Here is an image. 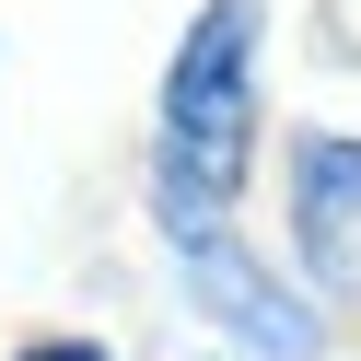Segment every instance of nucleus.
<instances>
[{"label":"nucleus","mask_w":361,"mask_h":361,"mask_svg":"<svg viewBox=\"0 0 361 361\" xmlns=\"http://www.w3.org/2000/svg\"><path fill=\"white\" fill-rule=\"evenodd\" d=\"M257 0H210L164 71V221H210L245 187V140H257Z\"/></svg>","instance_id":"f257e3e1"},{"label":"nucleus","mask_w":361,"mask_h":361,"mask_svg":"<svg viewBox=\"0 0 361 361\" xmlns=\"http://www.w3.org/2000/svg\"><path fill=\"white\" fill-rule=\"evenodd\" d=\"M175 291H187L221 338H245L257 361H314L326 350V314H314L303 291H280L221 221H175Z\"/></svg>","instance_id":"f03ea898"},{"label":"nucleus","mask_w":361,"mask_h":361,"mask_svg":"<svg viewBox=\"0 0 361 361\" xmlns=\"http://www.w3.org/2000/svg\"><path fill=\"white\" fill-rule=\"evenodd\" d=\"M291 233L314 280H361V140H303L291 152Z\"/></svg>","instance_id":"7ed1b4c3"},{"label":"nucleus","mask_w":361,"mask_h":361,"mask_svg":"<svg viewBox=\"0 0 361 361\" xmlns=\"http://www.w3.org/2000/svg\"><path fill=\"white\" fill-rule=\"evenodd\" d=\"M24 361H105V350H94V338H35Z\"/></svg>","instance_id":"20e7f679"}]
</instances>
